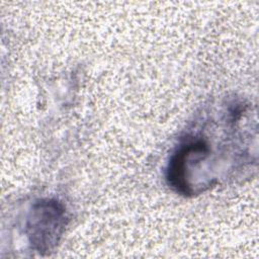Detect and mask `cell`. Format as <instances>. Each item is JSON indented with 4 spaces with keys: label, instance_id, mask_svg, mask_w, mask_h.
<instances>
[{
    "label": "cell",
    "instance_id": "cell-1",
    "mask_svg": "<svg viewBox=\"0 0 259 259\" xmlns=\"http://www.w3.org/2000/svg\"><path fill=\"white\" fill-rule=\"evenodd\" d=\"M67 212L56 199H40L32 205L26 223V236L32 249L49 253L59 244L67 226Z\"/></svg>",
    "mask_w": 259,
    "mask_h": 259
}]
</instances>
